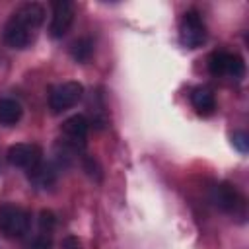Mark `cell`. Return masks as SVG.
Listing matches in <instances>:
<instances>
[{"label": "cell", "instance_id": "obj_10", "mask_svg": "<svg viewBox=\"0 0 249 249\" xmlns=\"http://www.w3.org/2000/svg\"><path fill=\"white\" fill-rule=\"evenodd\" d=\"M191 103H193L195 111H196L198 115H202V117L212 115L214 109H216L214 93H212V89H208V88H204V86L195 88V89L191 91Z\"/></svg>", "mask_w": 249, "mask_h": 249}, {"label": "cell", "instance_id": "obj_14", "mask_svg": "<svg viewBox=\"0 0 249 249\" xmlns=\"http://www.w3.org/2000/svg\"><path fill=\"white\" fill-rule=\"evenodd\" d=\"M53 239L49 231H39L31 241H29V249H51Z\"/></svg>", "mask_w": 249, "mask_h": 249}, {"label": "cell", "instance_id": "obj_5", "mask_svg": "<svg viewBox=\"0 0 249 249\" xmlns=\"http://www.w3.org/2000/svg\"><path fill=\"white\" fill-rule=\"evenodd\" d=\"M179 39L187 49H196L204 43L206 29H204V23H202L198 12L191 10L183 16V19L179 23Z\"/></svg>", "mask_w": 249, "mask_h": 249}, {"label": "cell", "instance_id": "obj_1", "mask_svg": "<svg viewBox=\"0 0 249 249\" xmlns=\"http://www.w3.org/2000/svg\"><path fill=\"white\" fill-rule=\"evenodd\" d=\"M43 19H45V10L41 4L37 2L21 4L12 14V18L4 27V41L12 49H27L35 41L37 31L43 25Z\"/></svg>", "mask_w": 249, "mask_h": 249}, {"label": "cell", "instance_id": "obj_17", "mask_svg": "<svg viewBox=\"0 0 249 249\" xmlns=\"http://www.w3.org/2000/svg\"><path fill=\"white\" fill-rule=\"evenodd\" d=\"M62 247H64V249H80V243H78L76 237H66V239L62 241Z\"/></svg>", "mask_w": 249, "mask_h": 249}, {"label": "cell", "instance_id": "obj_4", "mask_svg": "<svg viewBox=\"0 0 249 249\" xmlns=\"http://www.w3.org/2000/svg\"><path fill=\"white\" fill-rule=\"evenodd\" d=\"M84 95V86L80 82H62L54 86L49 93V107L53 113H62L74 107Z\"/></svg>", "mask_w": 249, "mask_h": 249}, {"label": "cell", "instance_id": "obj_7", "mask_svg": "<svg viewBox=\"0 0 249 249\" xmlns=\"http://www.w3.org/2000/svg\"><path fill=\"white\" fill-rule=\"evenodd\" d=\"M74 21V4L68 0H56L53 2V18L49 25V35L53 39H60L68 33Z\"/></svg>", "mask_w": 249, "mask_h": 249}, {"label": "cell", "instance_id": "obj_16", "mask_svg": "<svg viewBox=\"0 0 249 249\" xmlns=\"http://www.w3.org/2000/svg\"><path fill=\"white\" fill-rule=\"evenodd\" d=\"M54 214L51 212V210H43L41 212V216H39V226H41V231H49L51 233V230L54 228Z\"/></svg>", "mask_w": 249, "mask_h": 249}, {"label": "cell", "instance_id": "obj_11", "mask_svg": "<svg viewBox=\"0 0 249 249\" xmlns=\"http://www.w3.org/2000/svg\"><path fill=\"white\" fill-rule=\"evenodd\" d=\"M21 105L19 101H16L14 97H0V123L2 124H16L21 119Z\"/></svg>", "mask_w": 249, "mask_h": 249}, {"label": "cell", "instance_id": "obj_2", "mask_svg": "<svg viewBox=\"0 0 249 249\" xmlns=\"http://www.w3.org/2000/svg\"><path fill=\"white\" fill-rule=\"evenodd\" d=\"M31 226V216L27 210L16 204L0 206V233L8 239H16L27 233Z\"/></svg>", "mask_w": 249, "mask_h": 249}, {"label": "cell", "instance_id": "obj_9", "mask_svg": "<svg viewBox=\"0 0 249 249\" xmlns=\"http://www.w3.org/2000/svg\"><path fill=\"white\" fill-rule=\"evenodd\" d=\"M212 202L224 210V212H235L237 206L241 204V196L235 191V187H231L230 183H218L212 187V195H210Z\"/></svg>", "mask_w": 249, "mask_h": 249}, {"label": "cell", "instance_id": "obj_15", "mask_svg": "<svg viewBox=\"0 0 249 249\" xmlns=\"http://www.w3.org/2000/svg\"><path fill=\"white\" fill-rule=\"evenodd\" d=\"M231 140H233V146H235L241 154H247V150H249V136H247V132L239 130V132H235V134L231 136Z\"/></svg>", "mask_w": 249, "mask_h": 249}, {"label": "cell", "instance_id": "obj_6", "mask_svg": "<svg viewBox=\"0 0 249 249\" xmlns=\"http://www.w3.org/2000/svg\"><path fill=\"white\" fill-rule=\"evenodd\" d=\"M8 161L29 173L43 163V150L37 144H14L8 150Z\"/></svg>", "mask_w": 249, "mask_h": 249}, {"label": "cell", "instance_id": "obj_3", "mask_svg": "<svg viewBox=\"0 0 249 249\" xmlns=\"http://www.w3.org/2000/svg\"><path fill=\"white\" fill-rule=\"evenodd\" d=\"M208 70L214 76H228V78L239 80L245 74V62L235 53L216 51L208 56Z\"/></svg>", "mask_w": 249, "mask_h": 249}, {"label": "cell", "instance_id": "obj_8", "mask_svg": "<svg viewBox=\"0 0 249 249\" xmlns=\"http://www.w3.org/2000/svg\"><path fill=\"white\" fill-rule=\"evenodd\" d=\"M88 130H89L88 119L84 115H72L62 124V142L76 150H82L86 146Z\"/></svg>", "mask_w": 249, "mask_h": 249}, {"label": "cell", "instance_id": "obj_12", "mask_svg": "<svg viewBox=\"0 0 249 249\" xmlns=\"http://www.w3.org/2000/svg\"><path fill=\"white\" fill-rule=\"evenodd\" d=\"M27 175H29V179H31L35 185H39V187H51V185L54 183V179H56V171H54V167L49 165V163L37 165V167H35L33 171H29Z\"/></svg>", "mask_w": 249, "mask_h": 249}, {"label": "cell", "instance_id": "obj_13", "mask_svg": "<svg viewBox=\"0 0 249 249\" xmlns=\"http://www.w3.org/2000/svg\"><path fill=\"white\" fill-rule=\"evenodd\" d=\"M70 54L78 62H88L93 54V41L89 37H80L70 45Z\"/></svg>", "mask_w": 249, "mask_h": 249}]
</instances>
